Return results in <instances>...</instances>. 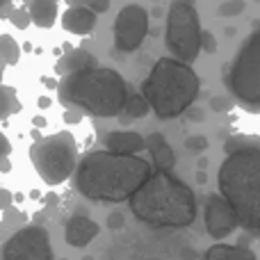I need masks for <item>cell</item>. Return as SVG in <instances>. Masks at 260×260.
I'll use <instances>...</instances> for the list:
<instances>
[{"instance_id":"6da1fadb","label":"cell","mask_w":260,"mask_h":260,"mask_svg":"<svg viewBox=\"0 0 260 260\" xmlns=\"http://www.w3.org/2000/svg\"><path fill=\"white\" fill-rule=\"evenodd\" d=\"M217 187L233 206L240 229L260 238V137L233 135L224 144Z\"/></svg>"},{"instance_id":"7a4b0ae2","label":"cell","mask_w":260,"mask_h":260,"mask_svg":"<svg viewBox=\"0 0 260 260\" xmlns=\"http://www.w3.org/2000/svg\"><path fill=\"white\" fill-rule=\"evenodd\" d=\"M153 176V165L142 155L89 151L80 157L73 174L78 194L99 203L130 201L135 192Z\"/></svg>"},{"instance_id":"3957f363","label":"cell","mask_w":260,"mask_h":260,"mask_svg":"<svg viewBox=\"0 0 260 260\" xmlns=\"http://www.w3.org/2000/svg\"><path fill=\"white\" fill-rule=\"evenodd\" d=\"M130 210L151 229H187L197 219V197L171 171H153L130 197Z\"/></svg>"},{"instance_id":"277c9868","label":"cell","mask_w":260,"mask_h":260,"mask_svg":"<svg viewBox=\"0 0 260 260\" xmlns=\"http://www.w3.org/2000/svg\"><path fill=\"white\" fill-rule=\"evenodd\" d=\"M57 96L67 108H78L96 119H114L123 112L130 91L119 71L108 67H91L62 76Z\"/></svg>"},{"instance_id":"5b68a950","label":"cell","mask_w":260,"mask_h":260,"mask_svg":"<svg viewBox=\"0 0 260 260\" xmlns=\"http://www.w3.org/2000/svg\"><path fill=\"white\" fill-rule=\"evenodd\" d=\"M201 91V80L192 64L176 57H160L142 82V94L157 119L169 121L185 114Z\"/></svg>"},{"instance_id":"8992f818","label":"cell","mask_w":260,"mask_h":260,"mask_svg":"<svg viewBox=\"0 0 260 260\" xmlns=\"http://www.w3.org/2000/svg\"><path fill=\"white\" fill-rule=\"evenodd\" d=\"M224 85L240 108L260 112V27L247 37L238 55L226 67Z\"/></svg>"},{"instance_id":"52a82bcc","label":"cell","mask_w":260,"mask_h":260,"mask_svg":"<svg viewBox=\"0 0 260 260\" xmlns=\"http://www.w3.org/2000/svg\"><path fill=\"white\" fill-rule=\"evenodd\" d=\"M30 160L46 185H62L78 169V144L67 130L44 137L30 148Z\"/></svg>"},{"instance_id":"ba28073f","label":"cell","mask_w":260,"mask_h":260,"mask_svg":"<svg viewBox=\"0 0 260 260\" xmlns=\"http://www.w3.org/2000/svg\"><path fill=\"white\" fill-rule=\"evenodd\" d=\"M167 50L180 62H197L203 53V27L199 12L187 0H174L167 9Z\"/></svg>"},{"instance_id":"9c48e42d","label":"cell","mask_w":260,"mask_h":260,"mask_svg":"<svg viewBox=\"0 0 260 260\" xmlns=\"http://www.w3.org/2000/svg\"><path fill=\"white\" fill-rule=\"evenodd\" d=\"M3 260H55L50 235L41 226H23L5 242Z\"/></svg>"},{"instance_id":"30bf717a","label":"cell","mask_w":260,"mask_h":260,"mask_svg":"<svg viewBox=\"0 0 260 260\" xmlns=\"http://www.w3.org/2000/svg\"><path fill=\"white\" fill-rule=\"evenodd\" d=\"M148 35V9L130 3L119 9L114 18V48L119 53H135Z\"/></svg>"},{"instance_id":"8fae6325","label":"cell","mask_w":260,"mask_h":260,"mask_svg":"<svg viewBox=\"0 0 260 260\" xmlns=\"http://www.w3.org/2000/svg\"><path fill=\"white\" fill-rule=\"evenodd\" d=\"M203 221H206V231L212 240L229 238L240 226L233 206L221 194H208L206 206H203Z\"/></svg>"},{"instance_id":"7c38bea8","label":"cell","mask_w":260,"mask_h":260,"mask_svg":"<svg viewBox=\"0 0 260 260\" xmlns=\"http://www.w3.org/2000/svg\"><path fill=\"white\" fill-rule=\"evenodd\" d=\"M99 233H101V226L87 215H73L71 219L64 224V240H67V244L73 249L87 247Z\"/></svg>"},{"instance_id":"4fadbf2b","label":"cell","mask_w":260,"mask_h":260,"mask_svg":"<svg viewBox=\"0 0 260 260\" xmlns=\"http://www.w3.org/2000/svg\"><path fill=\"white\" fill-rule=\"evenodd\" d=\"M96 21H99V12H94L91 7H85V5H73L62 14V27L78 37L91 35L96 27Z\"/></svg>"},{"instance_id":"5bb4252c","label":"cell","mask_w":260,"mask_h":260,"mask_svg":"<svg viewBox=\"0 0 260 260\" xmlns=\"http://www.w3.org/2000/svg\"><path fill=\"white\" fill-rule=\"evenodd\" d=\"M105 148L112 153H126V155H137L146 148V137H142L135 130H112L103 139Z\"/></svg>"},{"instance_id":"9a60e30c","label":"cell","mask_w":260,"mask_h":260,"mask_svg":"<svg viewBox=\"0 0 260 260\" xmlns=\"http://www.w3.org/2000/svg\"><path fill=\"white\" fill-rule=\"evenodd\" d=\"M146 148L151 153V160L155 171H171L176 165V155L171 151V146L167 144V139L160 133H153L146 137Z\"/></svg>"},{"instance_id":"2e32d148","label":"cell","mask_w":260,"mask_h":260,"mask_svg":"<svg viewBox=\"0 0 260 260\" xmlns=\"http://www.w3.org/2000/svg\"><path fill=\"white\" fill-rule=\"evenodd\" d=\"M91 67H99V64H96V57L91 53H87V50L78 48V50H71V53H67L64 57H59L55 71H57L59 76H69V73H76V71L91 69Z\"/></svg>"},{"instance_id":"e0dca14e","label":"cell","mask_w":260,"mask_h":260,"mask_svg":"<svg viewBox=\"0 0 260 260\" xmlns=\"http://www.w3.org/2000/svg\"><path fill=\"white\" fill-rule=\"evenodd\" d=\"M30 16L32 23L41 30H48L55 25L59 12H57V0H32L30 5Z\"/></svg>"},{"instance_id":"ac0fdd59","label":"cell","mask_w":260,"mask_h":260,"mask_svg":"<svg viewBox=\"0 0 260 260\" xmlns=\"http://www.w3.org/2000/svg\"><path fill=\"white\" fill-rule=\"evenodd\" d=\"M203 260H258L256 253L235 244H215L206 251Z\"/></svg>"},{"instance_id":"d6986e66","label":"cell","mask_w":260,"mask_h":260,"mask_svg":"<svg viewBox=\"0 0 260 260\" xmlns=\"http://www.w3.org/2000/svg\"><path fill=\"white\" fill-rule=\"evenodd\" d=\"M148 112H153L151 103L146 101V96H144L142 91H137V94L128 96V103H126V108H123V112L119 114V121L130 123V121H135V119H144Z\"/></svg>"},{"instance_id":"ffe728a7","label":"cell","mask_w":260,"mask_h":260,"mask_svg":"<svg viewBox=\"0 0 260 260\" xmlns=\"http://www.w3.org/2000/svg\"><path fill=\"white\" fill-rule=\"evenodd\" d=\"M16 112H21V101H18L16 89L0 85V119H7Z\"/></svg>"},{"instance_id":"44dd1931","label":"cell","mask_w":260,"mask_h":260,"mask_svg":"<svg viewBox=\"0 0 260 260\" xmlns=\"http://www.w3.org/2000/svg\"><path fill=\"white\" fill-rule=\"evenodd\" d=\"M18 59H21V46L16 44V39L9 35H0V62L14 67L18 64Z\"/></svg>"},{"instance_id":"7402d4cb","label":"cell","mask_w":260,"mask_h":260,"mask_svg":"<svg viewBox=\"0 0 260 260\" xmlns=\"http://www.w3.org/2000/svg\"><path fill=\"white\" fill-rule=\"evenodd\" d=\"M244 7H247L244 0H224V3L219 5V9H217V14H219L221 18H233V16H240V14L244 12Z\"/></svg>"},{"instance_id":"603a6c76","label":"cell","mask_w":260,"mask_h":260,"mask_svg":"<svg viewBox=\"0 0 260 260\" xmlns=\"http://www.w3.org/2000/svg\"><path fill=\"white\" fill-rule=\"evenodd\" d=\"M9 23H12L14 27H18V30H27V27H30V23H32L30 9H23V7L12 9V14H9Z\"/></svg>"},{"instance_id":"cb8c5ba5","label":"cell","mask_w":260,"mask_h":260,"mask_svg":"<svg viewBox=\"0 0 260 260\" xmlns=\"http://www.w3.org/2000/svg\"><path fill=\"white\" fill-rule=\"evenodd\" d=\"M235 101L231 99V96H212L210 99V108L215 110V112H229L231 108H233Z\"/></svg>"},{"instance_id":"d4e9b609","label":"cell","mask_w":260,"mask_h":260,"mask_svg":"<svg viewBox=\"0 0 260 260\" xmlns=\"http://www.w3.org/2000/svg\"><path fill=\"white\" fill-rule=\"evenodd\" d=\"M185 148L201 153V151H206L208 148V139L206 137H189V139H185Z\"/></svg>"},{"instance_id":"484cf974","label":"cell","mask_w":260,"mask_h":260,"mask_svg":"<svg viewBox=\"0 0 260 260\" xmlns=\"http://www.w3.org/2000/svg\"><path fill=\"white\" fill-rule=\"evenodd\" d=\"M203 53H208V55L217 53V39H215V35L208 30H203Z\"/></svg>"},{"instance_id":"4316f807","label":"cell","mask_w":260,"mask_h":260,"mask_svg":"<svg viewBox=\"0 0 260 260\" xmlns=\"http://www.w3.org/2000/svg\"><path fill=\"white\" fill-rule=\"evenodd\" d=\"M12 201H14V197H12V192H9L7 187H0V210H9L12 208Z\"/></svg>"},{"instance_id":"83f0119b","label":"cell","mask_w":260,"mask_h":260,"mask_svg":"<svg viewBox=\"0 0 260 260\" xmlns=\"http://www.w3.org/2000/svg\"><path fill=\"white\" fill-rule=\"evenodd\" d=\"M9 153H12V142H9L7 135L0 130V157H9Z\"/></svg>"},{"instance_id":"f1b7e54d","label":"cell","mask_w":260,"mask_h":260,"mask_svg":"<svg viewBox=\"0 0 260 260\" xmlns=\"http://www.w3.org/2000/svg\"><path fill=\"white\" fill-rule=\"evenodd\" d=\"M82 114H85V112H80L78 108H69L67 112H64V121H67V123H78L82 119Z\"/></svg>"},{"instance_id":"f546056e","label":"cell","mask_w":260,"mask_h":260,"mask_svg":"<svg viewBox=\"0 0 260 260\" xmlns=\"http://www.w3.org/2000/svg\"><path fill=\"white\" fill-rule=\"evenodd\" d=\"M187 117H189V121H203V110L201 108H189Z\"/></svg>"},{"instance_id":"4dcf8cb0","label":"cell","mask_w":260,"mask_h":260,"mask_svg":"<svg viewBox=\"0 0 260 260\" xmlns=\"http://www.w3.org/2000/svg\"><path fill=\"white\" fill-rule=\"evenodd\" d=\"M7 171H12V162L9 157H0V174H7Z\"/></svg>"},{"instance_id":"1f68e13d","label":"cell","mask_w":260,"mask_h":260,"mask_svg":"<svg viewBox=\"0 0 260 260\" xmlns=\"http://www.w3.org/2000/svg\"><path fill=\"white\" fill-rule=\"evenodd\" d=\"M39 105H41V108H48V105H50V101L46 99V96H41V99H39Z\"/></svg>"},{"instance_id":"d6a6232c","label":"cell","mask_w":260,"mask_h":260,"mask_svg":"<svg viewBox=\"0 0 260 260\" xmlns=\"http://www.w3.org/2000/svg\"><path fill=\"white\" fill-rule=\"evenodd\" d=\"M35 123H37V126H39V128H41V126H44V123H46V121H44V119H41V117H37V119H35Z\"/></svg>"},{"instance_id":"836d02e7","label":"cell","mask_w":260,"mask_h":260,"mask_svg":"<svg viewBox=\"0 0 260 260\" xmlns=\"http://www.w3.org/2000/svg\"><path fill=\"white\" fill-rule=\"evenodd\" d=\"M0 85H3V62H0Z\"/></svg>"},{"instance_id":"e575fe53","label":"cell","mask_w":260,"mask_h":260,"mask_svg":"<svg viewBox=\"0 0 260 260\" xmlns=\"http://www.w3.org/2000/svg\"><path fill=\"white\" fill-rule=\"evenodd\" d=\"M9 3V0H0V7H5V5H7Z\"/></svg>"},{"instance_id":"d590c367","label":"cell","mask_w":260,"mask_h":260,"mask_svg":"<svg viewBox=\"0 0 260 260\" xmlns=\"http://www.w3.org/2000/svg\"><path fill=\"white\" fill-rule=\"evenodd\" d=\"M62 260H67V258H62Z\"/></svg>"},{"instance_id":"8d00e7d4","label":"cell","mask_w":260,"mask_h":260,"mask_svg":"<svg viewBox=\"0 0 260 260\" xmlns=\"http://www.w3.org/2000/svg\"><path fill=\"white\" fill-rule=\"evenodd\" d=\"M258 3H260V0H258Z\"/></svg>"}]
</instances>
